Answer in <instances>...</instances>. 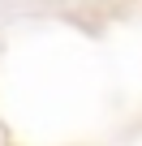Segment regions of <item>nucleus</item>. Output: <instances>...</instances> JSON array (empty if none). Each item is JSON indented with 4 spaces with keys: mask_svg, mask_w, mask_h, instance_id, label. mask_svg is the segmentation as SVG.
I'll list each match as a JSON object with an SVG mask.
<instances>
[]
</instances>
